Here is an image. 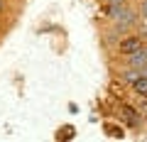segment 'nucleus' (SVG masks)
I'll return each instance as SVG.
<instances>
[{"mask_svg": "<svg viewBox=\"0 0 147 142\" xmlns=\"http://www.w3.org/2000/svg\"><path fill=\"white\" fill-rule=\"evenodd\" d=\"M132 88H135V93H137V96H147V76L142 74L140 79L132 83Z\"/></svg>", "mask_w": 147, "mask_h": 142, "instance_id": "6", "label": "nucleus"}, {"mask_svg": "<svg viewBox=\"0 0 147 142\" xmlns=\"http://www.w3.org/2000/svg\"><path fill=\"white\" fill-rule=\"evenodd\" d=\"M142 17L147 20V0H142Z\"/></svg>", "mask_w": 147, "mask_h": 142, "instance_id": "9", "label": "nucleus"}, {"mask_svg": "<svg viewBox=\"0 0 147 142\" xmlns=\"http://www.w3.org/2000/svg\"><path fill=\"white\" fill-rule=\"evenodd\" d=\"M115 22H118V27L132 25V22H135V15H132V10H120V12L115 15Z\"/></svg>", "mask_w": 147, "mask_h": 142, "instance_id": "3", "label": "nucleus"}, {"mask_svg": "<svg viewBox=\"0 0 147 142\" xmlns=\"http://www.w3.org/2000/svg\"><path fill=\"white\" fill-rule=\"evenodd\" d=\"M120 120H125L130 127H135L137 122H140V118H137L135 108H130V105H123V108H120Z\"/></svg>", "mask_w": 147, "mask_h": 142, "instance_id": "2", "label": "nucleus"}, {"mask_svg": "<svg viewBox=\"0 0 147 142\" xmlns=\"http://www.w3.org/2000/svg\"><path fill=\"white\" fill-rule=\"evenodd\" d=\"M142 74H145V76H147V64H145V66H142Z\"/></svg>", "mask_w": 147, "mask_h": 142, "instance_id": "10", "label": "nucleus"}, {"mask_svg": "<svg viewBox=\"0 0 147 142\" xmlns=\"http://www.w3.org/2000/svg\"><path fill=\"white\" fill-rule=\"evenodd\" d=\"M140 49H145V47H142V37H137V34H130V37L120 39V44H118V52L125 54V57H130V54L140 52Z\"/></svg>", "mask_w": 147, "mask_h": 142, "instance_id": "1", "label": "nucleus"}, {"mask_svg": "<svg viewBox=\"0 0 147 142\" xmlns=\"http://www.w3.org/2000/svg\"><path fill=\"white\" fill-rule=\"evenodd\" d=\"M127 59H130V64H132V66H135V69H142V66H145V64H147V52H145V49H140V52L130 54V57H127Z\"/></svg>", "mask_w": 147, "mask_h": 142, "instance_id": "4", "label": "nucleus"}, {"mask_svg": "<svg viewBox=\"0 0 147 142\" xmlns=\"http://www.w3.org/2000/svg\"><path fill=\"white\" fill-rule=\"evenodd\" d=\"M123 5H125V0H110V3H108V7H105V12H108L110 17H115L118 12L123 10Z\"/></svg>", "mask_w": 147, "mask_h": 142, "instance_id": "5", "label": "nucleus"}, {"mask_svg": "<svg viewBox=\"0 0 147 142\" xmlns=\"http://www.w3.org/2000/svg\"><path fill=\"white\" fill-rule=\"evenodd\" d=\"M64 137L71 140V137H74V127H61V130H59V140H64Z\"/></svg>", "mask_w": 147, "mask_h": 142, "instance_id": "7", "label": "nucleus"}, {"mask_svg": "<svg viewBox=\"0 0 147 142\" xmlns=\"http://www.w3.org/2000/svg\"><path fill=\"white\" fill-rule=\"evenodd\" d=\"M108 132L113 137H123V130H118V127H108Z\"/></svg>", "mask_w": 147, "mask_h": 142, "instance_id": "8", "label": "nucleus"}]
</instances>
